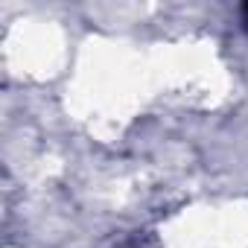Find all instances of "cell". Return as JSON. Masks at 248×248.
<instances>
[{
    "label": "cell",
    "mask_w": 248,
    "mask_h": 248,
    "mask_svg": "<svg viewBox=\"0 0 248 248\" xmlns=\"http://www.w3.org/2000/svg\"><path fill=\"white\" fill-rule=\"evenodd\" d=\"M242 24H245V27H248V3H245V6H242Z\"/></svg>",
    "instance_id": "1"
}]
</instances>
